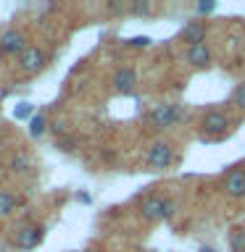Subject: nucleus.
Here are the masks:
<instances>
[{"instance_id":"obj_1","label":"nucleus","mask_w":245,"mask_h":252,"mask_svg":"<svg viewBox=\"0 0 245 252\" xmlns=\"http://www.w3.org/2000/svg\"><path fill=\"white\" fill-rule=\"evenodd\" d=\"M140 216L148 223H161V220H169L177 216V202L166 194H148L140 202Z\"/></svg>"},{"instance_id":"obj_2","label":"nucleus","mask_w":245,"mask_h":252,"mask_svg":"<svg viewBox=\"0 0 245 252\" xmlns=\"http://www.w3.org/2000/svg\"><path fill=\"white\" fill-rule=\"evenodd\" d=\"M229 126H232V121H229L227 110H205L203 118H201V134L205 139H224L229 134Z\"/></svg>"},{"instance_id":"obj_3","label":"nucleus","mask_w":245,"mask_h":252,"mask_svg":"<svg viewBox=\"0 0 245 252\" xmlns=\"http://www.w3.org/2000/svg\"><path fill=\"white\" fill-rule=\"evenodd\" d=\"M179 118H182V108L177 102H158V105L148 110V124L153 129H171Z\"/></svg>"},{"instance_id":"obj_4","label":"nucleus","mask_w":245,"mask_h":252,"mask_svg":"<svg viewBox=\"0 0 245 252\" xmlns=\"http://www.w3.org/2000/svg\"><path fill=\"white\" fill-rule=\"evenodd\" d=\"M145 163H148L150 171H166V168L174 163V147H171L166 139L150 142V145H148V153H145Z\"/></svg>"},{"instance_id":"obj_5","label":"nucleus","mask_w":245,"mask_h":252,"mask_svg":"<svg viewBox=\"0 0 245 252\" xmlns=\"http://www.w3.org/2000/svg\"><path fill=\"white\" fill-rule=\"evenodd\" d=\"M221 189H224V194L232 197V200H245V165L229 171L224 176V181H221Z\"/></svg>"},{"instance_id":"obj_6","label":"nucleus","mask_w":245,"mask_h":252,"mask_svg":"<svg viewBox=\"0 0 245 252\" xmlns=\"http://www.w3.org/2000/svg\"><path fill=\"white\" fill-rule=\"evenodd\" d=\"M45 63H47L45 50H42V47H37V45H29L27 50L19 55V66L27 71V74H37V71H42Z\"/></svg>"},{"instance_id":"obj_7","label":"nucleus","mask_w":245,"mask_h":252,"mask_svg":"<svg viewBox=\"0 0 245 252\" xmlns=\"http://www.w3.org/2000/svg\"><path fill=\"white\" fill-rule=\"evenodd\" d=\"M27 37H24V32H19V29H8V32H3V37H0V50L3 53H8V55H16V53H24L27 50Z\"/></svg>"},{"instance_id":"obj_8","label":"nucleus","mask_w":245,"mask_h":252,"mask_svg":"<svg viewBox=\"0 0 245 252\" xmlns=\"http://www.w3.org/2000/svg\"><path fill=\"white\" fill-rule=\"evenodd\" d=\"M137 71H134L132 66H122V68H116V74H114V90L116 92H122V94H129L134 92V87H137Z\"/></svg>"},{"instance_id":"obj_9","label":"nucleus","mask_w":245,"mask_h":252,"mask_svg":"<svg viewBox=\"0 0 245 252\" xmlns=\"http://www.w3.org/2000/svg\"><path fill=\"white\" fill-rule=\"evenodd\" d=\"M185 61L193 68H208L211 63H213V53H211V47L205 45V42L203 45H193V47H187Z\"/></svg>"},{"instance_id":"obj_10","label":"nucleus","mask_w":245,"mask_h":252,"mask_svg":"<svg viewBox=\"0 0 245 252\" xmlns=\"http://www.w3.org/2000/svg\"><path fill=\"white\" fill-rule=\"evenodd\" d=\"M205 34H208V27H205L203 21H198V19H193V21H187L185 27H182V39L187 42V47H193V45H203L205 42Z\"/></svg>"},{"instance_id":"obj_11","label":"nucleus","mask_w":245,"mask_h":252,"mask_svg":"<svg viewBox=\"0 0 245 252\" xmlns=\"http://www.w3.org/2000/svg\"><path fill=\"white\" fill-rule=\"evenodd\" d=\"M42 242V226H24L16 231V247L19 250H32Z\"/></svg>"},{"instance_id":"obj_12","label":"nucleus","mask_w":245,"mask_h":252,"mask_svg":"<svg viewBox=\"0 0 245 252\" xmlns=\"http://www.w3.org/2000/svg\"><path fill=\"white\" fill-rule=\"evenodd\" d=\"M16 205H19L16 194L8 192V189H0V218H8V216H11V213L16 210Z\"/></svg>"},{"instance_id":"obj_13","label":"nucleus","mask_w":245,"mask_h":252,"mask_svg":"<svg viewBox=\"0 0 245 252\" xmlns=\"http://www.w3.org/2000/svg\"><path fill=\"white\" fill-rule=\"evenodd\" d=\"M126 11L132 16H148V13H153V3H150V0H132V3L126 5Z\"/></svg>"},{"instance_id":"obj_14","label":"nucleus","mask_w":245,"mask_h":252,"mask_svg":"<svg viewBox=\"0 0 245 252\" xmlns=\"http://www.w3.org/2000/svg\"><path fill=\"white\" fill-rule=\"evenodd\" d=\"M229 250L245 252V228H232V234H229Z\"/></svg>"},{"instance_id":"obj_15","label":"nucleus","mask_w":245,"mask_h":252,"mask_svg":"<svg viewBox=\"0 0 245 252\" xmlns=\"http://www.w3.org/2000/svg\"><path fill=\"white\" fill-rule=\"evenodd\" d=\"M232 105L245 113V82L235 84V90H232Z\"/></svg>"},{"instance_id":"obj_16","label":"nucleus","mask_w":245,"mask_h":252,"mask_svg":"<svg viewBox=\"0 0 245 252\" xmlns=\"http://www.w3.org/2000/svg\"><path fill=\"white\" fill-rule=\"evenodd\" d=\"M42 131H45V116H35L29 121V134L32 137H40Z\"/></svg>"},{"instance_id":"obj_17","label":"nucleus","mask_w":245,"mask_h":252,"mask_svg":"<svg viewBox=\"0 0 245 252\" xmlns=\"http://www.w3.org/2000/svg\"><path fill=\"white\" fill-rule=\"evenodd\" d=\"M213 11H216V3H213V0H203V3L195 5V13L198 16H205V13H213Z\"/></svg>"},{"instance_id":"obj_18","label":"nucleus","mask_w":245,"mask_h":252,"mask_svg":"<svg viewBox=\"0 0 245 252\" xmlns=\"http://www.w3.org/2000/svg\"><path fill=\"white\" fill-rule=\"evenodd\" d=\"M29 113H32V105H29V102H21V105L13 110V116H16V118H27Z\"/></svg>"},{"instance_id":"obj_19","label":"nucleus","mask_w":245,"mask_h":252,"mask_svg":"<svg viewBox=\"0 0 245 252\" xmlns=\"http://www.w3.org/2000/svg\"><path fill=\"white\" fill-rule=\"evenodd\" d=\"M150 42H153L150 37H132V39H129V45H132V47H148Z\"/></svg>"},{"instance_id":"obj_20","label":"nucleus","mask_w":245,"mask_h":252,"mask_svg":"<svg viewBox=\"0 0 245 252\" xmlns=\"http://www.w3.org/2000/svg\"><path fill=\"white\" fill-rule=\"evenodd\" d=\"M108 11H111V13H119V11H124V5H122V3H111Z\"/></svg>"},{"instance_id":"obj_21","label":"nucleus","mask_w":245,"mask_h":252,"mask_svg":"<svg viewBox=\"0 0 245 252\" xmlns=\"http://www.w3.org/2000/svg\"><path fill=\"white\" fill-rule=\"evenodd\" d=\"M201 252H216V250H213V247H208V244H203V247H201Z\"/></svg>"},{"instance_id":"obj_22","label":"nucleus","mask_w":245,"mask_h":252,"mask_svg":"<svg viewBox=\"0 0 245 252\" xmlns=\"http://www.w3.org/2000/svg\"><path fill=\"white\" fill-rule=\"evenodd\" d=\"M0 139H3V134H0Z\"/></svg>"}]
</instances>
